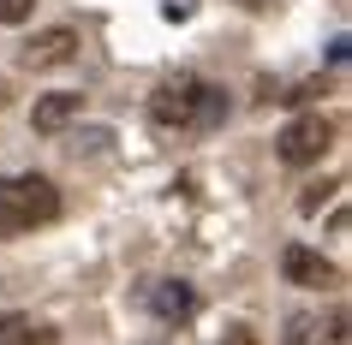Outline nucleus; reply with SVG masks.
Segmentation results:
<instances>
[{"label":"nucleus","instance_id":"39448f33","mask_svg":"<svg viewBox=\"0 0 352 345\" xmlns=\"http://www.w3.org/2000/svg\"><path fill=\"white\" fill-rule=\"evenodd\" d=\"M149 119H155V126H191V119H197V78L162 84V90L149 95Z\"/></svg>","mask_w":352,"mask_h":345},{"label":"nucleus","instance_id":"9b49d317","mask_svg":"<svg viewBox=\"0 0 352 345\" xmlns=\"http://www.w3.org/2000/svg\"><path fill=\"white\" fill-rule=\"evenodd\" d=\"M329 90V84H322V78H311V84H298L293 95H280V102H287V108H305V102H316V95Z\"/></svg>","mask_w":352,"mask_h":345},{"label":"nucleus","instance_id":"1a4fd4ad","mask_svg":"<svg viewBox=\"0 0 352 345\" xmlns=\"http://www.w3.org/2000/svg\"><path fill=\"white\" fill-rule=\"evenodd\" d=\"M334 191H340V179H322V185H311V191L298 197V209H305V215H316V209H322V202H329Z\"/></svg>","mask_w":352,"mask_h":345},{"label":"nucleus","instance_id":"f03ea898","mask_svg":"<svg viewBox=\"0 0 352 345\" xmlns=\"http://www.w3.org/2000/svg\"><path fill=\"white\" fill-rule=\"evenodd\" d=\"M334 149V119H322V113H298L293 126L275 137V155L287 167H311V161H322Z\"/></svg>","mask_w":352,"mask_h":345},{"label":"nucleus","instance_id":"7ed1b4c3","mask_svg":"<svg viewBox=\"0 0 352 345\" xmlns=\"http://www.w3.org/2000/svg\"><path fill=\"white\" fill-rule=\"evenodd\" d=\"M280 274H287V286H305V292L340 286V268H334L329 256H316L311 244H287L280 250Z\"/></svg>","mask_w":352,"mask_h":345},{"label":"nucleus","instance_id":"20e7f679","mask_svg":"<svg viewBox=\"0 0 352 345\" xmlns=\"http://www.w3.org/2000/svg\"><path fill=\"white\" fill-rule=\"evenodd\" d=\"M24 66L30 72H54V66H72L78 60V30L72 24H54V30H42V36H30L24 42Z\"/></svg>","mask_w":352,"mask_h":345},{"label":"nucleus","instance_id":"6e6552de","mask_svg":"<svg viewBox=\"0 0 352 345\" xmlns=\"http://www.w3.org/2000/svg\"><path fill=\"white\" fill-rule=\"evenodd\" d=\"M0 345H54V327H30L24 316H0Z\"/></svg>","mask_w":352,"mask_h":345},{"label":"nucleus","instance_id":"f257e3e1","mask_svg":"<svg viewBox=\"0 0 352 345\" xmlns=\"http://www.w3.org/2000/svg\"><path fill=\"white\" fill-rule=\"evenodd\" d=\"M54 215H60L54 179H42V173L0 179V238H19V233H30V226H48Z\"/></svg>","mask_w":352,"mask_h":345},{"label":"nucleus","instance_id":"ddd939ff","mask_svg":"<svg viewBox=\"0 0 352 345\" xmlns=\"http://www.w3.org/2000/svg\"><path fill=\"white\" fill-rule=\"evenodd\" d=\"M221 345H263V340H257V333H251L245 322H233V327H227V340H221Z\"/></svg>","mask_w":352,"mask_h":345},{"label":"nucleus","instance_id":"f8f14e48","mask_svg":"<svg viewBox=\"0 0 352 345\" xmlns=\"http://www.w3.org/2000/svg\"><path fill=\"white\" fill-rule=\"evenodd\" d=\"M346 309H334V316H329V340H322V345H346Z\"/></svg>","mask_w":352,"mask_h":345},{"label":"nucleus","instance_id":"9d476101","mask_svg":"<svg viewBox=\"0 0 352 345\" xmlns=\"http://www.w3.org/2000/svg\"><path fill=\"white\" fill-rule=\"evenodd\" d=\"M36 12V0H0V24H24Z\"/></svg>","mask_w":352,"mask_h":345},{"label":"nucleus","instance_id":"0eeeda50","mask_svg":"<svg viewBox=\"0 0 352 345\" xmlns=\"http://www.w3.org/2000/svg\"><path fill=\"white\" fill-rule=\"evenodd\" d=\"M149 309H155L162 322H191V316H197V292H191L186 280H162V286L149 292Z\"/></svg>","mask_w":352,"mask_h":345},{"label":"nucleus","instance_id":"423d86ee","mask_svg":"<svg viewBox=\"0 0 352 345\" xmlns=\"http://www.w3.org/2000/svg\"><path fill=\"white\" fill-rule=\"evenodd\" d=\"M84 113V95L78 90H54V95H36V108H30V131H42V137H54V131H66Z\"/></svg>","mask_w":352,"mask_h":345},{"label":"nucleus","instance_id":"4468645a","mask_svg":"<svg viewBox=\"0 0 352 345\" xmlns=\"http://www.w3.org/2000/svg\"><path fill=\"white\" fill-rule=\"evenodd\" d=\"M191 12H197V0H167V6H162V19H173V24L191 19Z\"/></svg>","mask_w":352,"mask_h":345}]
</instances>
